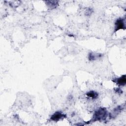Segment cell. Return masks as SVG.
Segmentation results:
<instances>
[{"instance_id":"obj_1","label":"cell","mask_w":126,"mask_h":126,"mask_svg":"<svg viewBox=\"0 0 126 126\" xmlns=\"http://www.w3.org/2000/svg\"><path fill=\"white\" fill-rule=\"evenodd\" d=\"M108 112L105 108H100L95 111L91 121H101L105 120L107 116Z\"/></svg>"},{"instance_id":"obj_2","label":"cell","mask_w":126,"mask_h":126,"mask_svg":"<svg viewBox=\"0 0 126 126\" xmlns=\"http://www.w3.org/2000/svg\"><path fill=\"white\" fill-rule=\"evenodd\" d=\"M115 30L114 32H117V31L121 30V29H125L126 26L124 22V20L122 18H119L118 19L115 23Z\"/></svg>"},{"instance_id":"obj_3","label":"cell","mask_w":126,"mask_h":126,"mask_svg":"<svg viewBox=\"0 0 126 126\" xmlns=\"http://www.w3.org/2000/svg\"><path fill=\"white\" fill-rule=\"evenodd\" d=\"M66 117V115L63 113H62L61 112L59 111H57L55 112L51 116L50 118V119L53 121L57 122L59 120L63 119Z\"/></svg>"},{"instance_id":"obj_4","label":"cell","mask_w":126,"mask_h":126,"mask_svg":"<svg viewBox=\"0 0 126 126\" xmlns=\"http://www.w3.org/2000/svg\"><path fill=\"white\" fill-rule=\"evenodd\" d=\"M124 106H118L116 108H115L112 111V112L109 114V117L111 119H114L124 109Z\"/></svg>"},{"instance_id":"obj_5","label":"cell","mask_w":126,"mask_h":126,"mask_svg":"<svg viewBox=\"0 0 126 126\" xmlns=\"http://www.w3.org/2000/svg\"><path fill=\"white\" fill-rule=\"evenodd\" d=\"M114 82H116L118 85L120 86H124L126 85V75H123V76H121L120 77L116 79L113 81Z\"/></svg>"},{"instance_id":"obj_6","label":"cell","mask_w":126,"mask_h":126,"mask_svg":"<svg viewBox=\"0 0 126 126\" xmlns=\"http://www.w3.org/2000/svg\"><path fill=\"white\" fill-rule=\"evenodd\" d=\"M45 2L47 6L50 9L56 8L58 5V1L57 0H47Z\"/></svg>"},{"instance_id":"obj_7","label":"cell","mask_w":126,"mask_h":126,"mask_svg":"<svg viewBox=\"0 0 126 126\" xmlns=\"http://www.w3.org/2000/svg\"><path fill=\"white\" fill-rule=\"evenodd\" d=\"M102 56L101 54H94L93 53H90L88 55V59L90 61H94L97 59V58H100Z\"/></svg>"},{"instance_id":"obj_8","label":"cell","mask_w":126,"mask_h":126,"mask_svg":"<svg viewBox=\"0 0 126 126\" xmlns=\"http://www.w3.org/2000/svg\"><path fill=\"white\" fill-rule=\"evenodd\" d=\"M86 95L92 99H95L98 97V94L95 91H91L86 94Z\"/></svg>"},{"instance_id":"obj_9","label":"cell","mask_w":126,"mask_h":126,"mask_svg":"<svg viewBox=\"0 0 126 126\" xmlns=\"http://www.w3.org/2000/svg\"><path fill=\"white\" fill-rule=\"evenodd\" d=\"M93 10L92 8H88L85 12V15H87V16H90L91 15V14L93 13Z\"/></svg>"},{"instance_id":"obj_10","label":"cell","mask_w":126,"mask_h":126,"mask_svg":"<svg viewBox=\"0 0 126 126\" xmlns=\"http://www.w3.org/2000/svg\"><path fill=\"white\" fill-rule=\"evenodd\" d=\"M115 91L116 93H117V94H121L123 93V91L120 88H115Z\"/></svg>"}]
</instances>
